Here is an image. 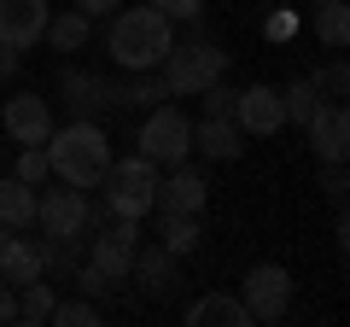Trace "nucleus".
<instances>
[{"mask_svg":"<svg viewBox=\"0 0 350 327\" xmlns=\"http://www.w3.org/2000/svg\"><path fill=\"white\" fill-rule=\"evenodd\" d=\"M47 164H53V176L64 187L88 193V187H100L105 170H111V140H105V129L94 117H70L64 129L47 135Z\"/></svg>","mask_w":350,"mask_h":327,"instance_id":"f257e3e1","label":"nucleus"},{"mask_svg":"<svg viewBox=\"0 0 350 327\" xmlns=\"http://www.w3.org/2000/svg\"><path fill=\"white\" fill-rule=\"evenodd\" d=\"M105 47H111V59L123 64L129 76H135V70H158L163 53L175 47V29H170V18H163L158 6H129V0H123V6L111 12Z\"/></svg>","mask_w":350,"mask_h":327,"instance_id":"f03ea898","label":"nucleus"},{"mask_svg":"<svg viewBox=\"0 0 350 327\" xmlns=\"http://www.w3.org/2000/svg\"><path fill=\"white\" fill-rule=\"evenodd\" d=\"M158 76H163V88H170V100H199L211 82H222V76H228V53L216 47V41H204L199 18H193V36L181 41V47L163 53Z\"/></svg>","mask_w":350,"mask_h":327,"instance_id":"7ed1b4c3","label":"nucleus"},{"mask_svg":"<svg viewBox=\"0 0 350 327\" xmlns=\"http://www.w3.org/2000/svg\"><path fill=\"white\" fill-rule=\"evenodd\" d=\"M140 158H152L158 170H175V164L193 158V117L181 105H152L146 123H140Z\"/></svg>","mask_w":350,"mask_h":327,"instance_id":"20e7f679","label":"nucleus"},{"mask_svg":"<svg viewBox=\"0 0 350 327\" xmlns=\"http://www.w3.org/2000/svg\"><path fill=\"white\" fill-rule=\"evenodd\" d=\"M100 187H105V211H111V216H135V222H140V216H152V193H158V164H152V158H140V152H135V158H123V164L111 158V170H105V181H100Z\"/></svg>","mask_w":350,"mask_h":327,"instance_id":"39448f33","label":"nucleus"},{"mask_svg":"<svg viewBox=\"0 0 350 327\" xmlns=\"http://www.w3.org/2000/svg\"><path fill=\"white\" fill-rule=\"evenodd\" d=\"M245 310H251V327H269V322H280V315L292 310V275L280 263H257L245 275Z\"/></svg>","mask_w":350,"mask_h":327,"instance_id":"423d86ee","label":"nucleus"},{"mask_svg":"<svg viewBox=\"0 0 350 327\" xmlns=\"http://www.w3.org/2000/svg\"><path fill=\"white\" fill-rule=\"evenodd\" d=\"M36 222H41L47 239H82L88 234V199H82V187L36 193Z\"/></svg>","mask_w":350,"mask_h":327,"instance_id":"0eeeda50","label":"nucleus"},{"mask_svg":"<svg viewBox=\"0 0 350 327\" xmlns=\"http://www.w3.org/2000/svg\"><path fill=\"white\" fill-rule=\"evenodd\" d=\"M234 123H239V135H280V129H286L280 88H269V82H251V88H239V100H234Z\"/></svg>","mask_w":350,"mask_h":327,"instance_id":"6e6552de","label":"nucleus"},{"mask_svg":"<svg viewBox=\"0 0 350 327\" xmlns=\"http://www.w3.org/2000/svg\"><path fill=\"white\" fill-rule=\"evenodd\" d=\"M204 199H211V187H204L199 170H187V164H175L170 176H158V193H152V211L158 216H199Z\"/></svg>","mask_w":350,"mask_h":327,"instance_id":"1a4fd4ad","label":"nucleus"},{"mask_svg":"<svg viewBox=\"0 0 350 327\" xmlns=\"http://www.w3.org/2000/svg\"><path fill=\"white\" fill-rule=\"evenodd\" d=\"M304 135H310V152L321 164H345L350 158V112H345V100H327L321 112L304 123Z\"/></svg>","mask_w":350,"mask_h":327,"instance_id":"9d476101","label":"nucleus"},{"mask_svg":"<svg viewBox=\"0 0 350 327\" xmlns=\"http://www.w3.org/2000/svg\"><path fill=\"white\" fill-rule=\"evenodd\" d=\"M0 123H6V135H12L18 146H47V135H53V112L36 94H12L6 112H0Z\"/></svg>","mask_w":350,"mask_h":327,"instance_id":"9b49d317","label":"nucleus"},{"mask_svg":"<svg viewBox=\"0 0 350 327\" xmlns=\"http://www.w3.org/2000/svg\"><path fill=\"white\" fill-rule=\"evenodd\" d=\"M47 18H53V6L47 0H0V41L6 47H36L41 41V29H47Z\"/></svg>","mask_w":350,"mask_h":327,"instance_id":"f8f14e48","label":"nucleus"},{"mask_svg":"<svg viewBox=\"0 0 350 327\" xmlns=\"http://www.w3.org/2000/svg\"><path fill=\"white\" fill-rule=\"evenodd\" d=\"M59 94H64V105H70L76 117H94V112H105V105H117V88L100 82L94 70H59Z\"/></svg>","mask_w":350,"mask_h":327,"instance_id":"ddd939ff","label":"nucleus"},{"mask_svg":"<svg viewBox=\"0 0 350 327\" xmlns=\"http://www.w3.org/2000/svg\"><path fill=\"white\" fill-rule=\"evenodd\" d=\"M193 152H204L216 164H234L245 152V135H239L234 117H204V123H193Z\"/></svg>","mask_w":350,"mask_h":327,"instance_id":"4468645a","label":"nucleus"},{"mask_svg":"<svg viewBox=\"0 0 350 327\" xmlns=\"http://www.w3.org/2000/svg\"><path fill=\"white\" fill-rule=\"evenodd\" d=\"M175 263H181V257H175L170 246H135V263H129V275H135L140 287L152 292V298H163V292L175 287Z\"/></svg>","mask_w":350,"mask_h":327,"instance_id":"2eb2a0df","label":"nucleus"},{"mask_svg":"<svg viewBox=\"0 0 350 327\" xmlns=\"http://www.w3.org/2000/svg\"><path fill=\"white\" fill-rule=\"evenodd\" d=\"M187 327H251V310H245V298H234V292H204V298L187 310Z\"/></svg>","mask_w":350,"mask_h":327,"instance_id":"dca6fc26","label":"nucleus"},{"mask_svg":"<svg viewBox=\"0 0 350 327\" xmlns=\"http://www.w3.org/2000/svg\"><path fill=\"white\" fill-rule=\"evenodd\" d=\"M41 275H47V269H41V246H36V239H6V252H0V280H6V287H29V280H41Z\"/></svg>","mask_w":350,"mask_h":327,"instance_id":"f3484780","label":"nucleus"},{"mask_svg":"<svg viewBox=\"0 0 350 327\" xmlns=\"http://www.w3.org/2000/svg\"><path fill=\"white\" fill-rule=\"evenodd\" d=\"M36 193H41V187H29V181L6 176V181H0V222H6V228L36 222Z\"/></svg>","mask_w":350,"mask_h":327,"instance_id":"a211bd4d","label":"nucleus"},{"mask_svg":"<svg viewBox=\"0 0 350 327\" xmlns=\"http://www.w3.org/2000/svg\"><path fill=\"white\" fill-rule=\"evenodd\" d=\"M315 41L345 53V41H350V6L345 0H315Z\"/></svg>","mask_w":350,"mask_h":327,"instance_id":"6ab92c4d","label":"nucleus"},{"mask_svg":"<svg viewBox=\"0 0 350 327\" xmlns=\"http://www.w3.org/2000/svg\"><path fill=\"white\" fill-rule=\"evenodd\" d=\"M280 105H286V123H298V129H304L327 100H321V88H315L310 76H298V82H286V88H280Z\"/></svg>","mask_w":350,"mask_h":327,"instance_id":"aec40b11","label":"nucleus"},{"mask_svg":"<svg viewBox=\"0 0 350 327\" xmlns=\"http://www.w3.org/2000/svg\"><path fill=\"white\" fill-rule=\"evenodd\" d=\"M41 41H53L59 53H76L88 41V18L76 12V6H64V12H53L47 18V29H41Z\"/></svg>","mask_w":350,"mask_h":327,"instance_id":"412c9836","label":"nucleus"},{"mask_svg":"<svg viewBox=\"0 0 350 327\" xmlns=\"http://www.w3.org/2000/svg\"><path fill=\"white\" fill-rule=\"evenodd\" d=\"M158 100H170V88H163L158 70H135V82H129V88H117V105H140V112H152Z\"/></svg>","mask_w":350,"mask_h":327,"instance_id":"4be33fe9","label":"nucleus"},{"mask_svg":"<svg viewBox=\"0 0 350 327\" xmlns=\"http://www.w3.org/2000/svg\"><path fill=\"white\" fill-rule=\"evenodd\" d=\"M47 315H53V287H47V280H29V287H18V322L41 327Z\"/></svg>","mask_w":350,"mask_h":327,"instance_id":"5701e85b","label":"nucleus"},{"mask_svg":"<svg viewBox=\"0 0 350 327\" xmlns=\"http://www.w3.org/2000/svg\"><path fill=\"white\" fill-rule=\"evenodd\" d=\"M199 216H163V246H170L175 257H187V252H199Z\"/></svg>","mask_w":350,"mask_h":327,"instance_id":"b1692460","label":"nucleus"},{"mask_svg":"<svg viewBox=\"0 0 350 327\" xmlns=\"http://www.w3.org/2000/svg\"><path fill=\"white\" fill-rule=\"evenodd\" d=\"M47 322H59V327H100L105 315H100V304H94V298H70V304L53 298V315H47Z\"/></svg>","mask_w":350,"mask_h":327,"instance_id":"393cba45","label":"nucleus"},{"mask_svg":"<svg viewBox=\"0 0 350 327\" xmlns=\"http://www.w3.org/2000/svg\"><path fill=\"white\" fill-rule=\"evenodd\" d=\"M18 181H29V187H41V181L53 176V164H47V146H24V158H18V170H12Z\"/></svg>","mask_w":350,"mask_h":327,"instance_id":"a878e982","label":"nucleus"},{"mask_svg":"<svg viewBox=\"0 0 350 327\" xmlns=\"http://www.w3.org/2000/svg\"><path fill=\"white\" fill-rule=\"evenodd\" d=\"M199 100H204V117H234V100H239V88H228V76H222V82H211V88H204Z\"/></svg>","mask_w":350,"mask_h":327,"instance_id":"bb28decb","label":"nucleus"},{"mask_svg":"<svg viewBox=\"0 0 350 327\" xmlns=\"http://www.w3.org/2000/svg\"><path fill=\"white\" fill-rule=\"evenodd\" d=\"M315 88H321V100H345V88H350V70H345V59H333L321 76H310Z\"/></svg>","mask_w":350,"mask_h":327,"instance_id":"cd10ccee","label":"nucleus"},{"mask_svg":"<svg viewBox=\"0 0 350 327\" xmlns=\"http://www.w3.org/2000/svg\"><path fill=\"white\" fill-rule=\"evenodd\" d=\"M163 18H175V24H193V18L204 12V0H152Z\"/></svg>","mask_w":350,"mask_h":327,"instance_id":"c85d7f7f","label":"nucleus"},{"mask_svg":"<svg viewBox=\"0 0 350 327\" xmlns=\"http://www.w3.org/2000/svg\"><path fill=\"white\" fill-rule=\"evenodd\" d=\"M262 36H269V41H292V36H298V18H292V12H275L269 24H262Z\"/></svg>","mask_w":350,"mask_h":327,"instance_id":"c756f323","label":"nucleus"},{"mask_svg":"<svg viewBox=\"0 0 350 327\" xmlns=\"http://www.w3.org/2000/svg\"><path fill=\"white\" fill-rule=\"evenodd\" d=\"M321 193L333 205H345V164H327V176H321Z\"/></svg>","mask_w":350,"mask_h":327,"instance_id":"7c9ffc66","label":"nucleus"},{"mask_svg":"<svg viewBox=\"0 0 350 327\" xmlns=\"http://www.w3.org/2000/svg\"><path fill=\"white\" fill-rule=\"evenodd\" d=\"M117 6H123V0H76V12H82V18H111Z\"/></svg>","mask_w":350,"mask_h":327,"instance_id":"2f4dec72","label":"nucleus"},{"mask_svg":"<svg viewBox=\"0 0 350 327\" xmlns=\"http://www.w3.org/2000/svg\"><path fill=\"white\" fill-rule=\"evenodd\" d=\"M0 322H18V292L0 280Z\"/></svg>","mask_w":350,"mask_h":327,"instance_id":"473e14b6","label":"nucleus"},{"mask_svg":"<svg viewBox=\"0 0 350 327\" xmlns=\"http://www.w3.org/2000/svg\"><path fill=\"white\" fill-rule=\"evenodd\" d=\"M12 76H18V47L0 41V82H12Z\"/></svg>","mask_w":350,"mask_h":327,"instance_id":"72a5a7b5","label":"nucleus"},{"mask_svg":"<svg viewBox=\"0 0 350 327\" xmlns=\"http://www.w3.org/2000/svg\"><path fill=\"white\" fill-rule=\"evenodd\" d=\"M18 234V228H6V222H0V252H6V239H12Z\"/></svg>","mask_w":350,"mask_h":327,"instance_id":"f704fd0d","label":"nucleus"}]
</instances>
